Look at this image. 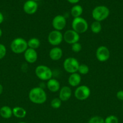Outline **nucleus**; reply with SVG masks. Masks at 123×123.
Wrapping results in <instances>:
<instances>
[{"label": "nucleus", "mask_w": 123, "mask_h": 123, "mask_svg": "<svg viewBox=\"0 0 123 123\" xmlns=\"http://www.w3.org/2000/svg\"><path fill=\"white\" fill-rule=\"evenodd\" d=\"M88 123H105L104 119L100 116H94L89 119Z\"/></svg>", "instance_id": "obj_26"}, {"label": "nucleus", "mask_w": 123, "mask_h": 123, "mask_svg": "<svg viewBox=\"0 0 123 123\" xmlns=\"http://www.w3.org/2000/svg\"><path fill=\"white\" fill-rule=\"evenodd\" d=\"M110 14L108 7L105 6H98L95 7L92 12V16L95 21L101 22L106 20Z\"/></svg>", "instance_id": "obj_3"}, {"label": "nucleus", "mask_w": 123, "mask_h": 123, "mask_svg": "<svg viewBox=\"0 0 123 123\" xmlns=\"http://www.w3.org/2000/svg\"><path fill=\"white\" fill-rule=\"evenodd\" d=\"M24 58L25 61L30 64H33L37 61L38 55L36 50L28 48L24 53Z\"/></svg>", "instance_id": "obj_13"}, {"label": "nucleus", "mask_w": 123, "mask_h": 123, "mask_svg": "<svg viewBox=\"0 0 123 123\" xmlns=\"http://www.w3.org/2000/svg\"><path fill=\"white\" fill-rule=\"evenodd\" d=\"M89 72V67H88V65L84 64H80L79 67H78V73L80 74H83V75H85L87 74Z\"/></svg>", "instance_id": "obj_23"}, {"label": "nucleus", "mask_w": 123, "mask_h": 123, "mask_svg": "<svg viewBox=\"0 0 123 123\" xmlns=\"http://www.w3.org/2000/svg\"><path fill=\"white\" fill-rule=\"evenodd\" d=\"M71 4H77L80 1V0H67Z\"/></svg>", "instance_id": "obj_31"}, {"label": "nucleus", "mask_w": 123, "mask_h": 123, "mask_svg": "<svg viewBox=\"0 0 123 123\" xmlns=\"http://www.w3.org/2000/svg\"><path fill=\"white\" fill-rule=\"evenodd\" d=\"M63 40L66 43L72 45L75 43H77L80 40V34L74 30H68L63 34Z\"/></svg>", "instance_id": "obj_10"}, {"label": "nucleus", "mask_w": 123, "mask_h": 123, "mask_svg": "<svg viewBox=\"0 0 123 123\" xmlns=\"http://www.w3.org/2000/svg\"><path fill=\"white\" fill-rule=\"evenodd\" d=\"M27 41L22 37H17L13 39L10 43V49L14 54H24L28 49Z\"/></svg>", "instance_id": "obj_2"}, {"label": "nucleus", "mask_w": 123, "mask_h": 123, "mask_svg": "<svg viewBox=\"0 0 123 123\" xmlns=\"http://www.w3.org/2000/svg\"><path fill=\"white\" fill-rule=\"evenodd\" d=\"M72 96V90L68 86H63L59 90V97L62 102L69 100Z\"/></svg>", "instance_id": "obj_14"}, {"label": "nucleus", "mask_w": 123, "mask_h": 123, "mask_svg": "<svg viewBox=\"0 0 123 123\" xmlns=\"http://www.w3.org/2000/svg\"><path fill=\"white\" fill-rule=\"evenodd\" d=\"M90 30L94 34H99L102 30V25L101 22L98 21H94L90 25Z\"/></svg>", "instance_id": "obj_22"}, {"label": "nucleus", "mask_w": 123, "mask_h": 123, "mask_svg": "<svg viewBox=\"0 0 123 123\" xmlns=\"http://www.w3.org/2000/svg\"><path fill=\"white\" fill-rule=\"evenodd\" d=\"M13 115L18 118H24L27 115V111L24 108L19 106H16L12 109Z\"/></svg>", "instance_id": "obj_19"}, {"label": "nucleus", "mask_w": 123, "mask_h": 123, "mask_svg": "<svg viewBox=\"0 0 123 123\" xmlns=\"http://www.w3.org/2000/svg\"><path fill=\"white\" fill-rule=\"evenodd\" d=\"M82 46L79 42L75 43L71 45V50L75 53H78L82 50Z\"/></svg>", "instance_id": "obj_27"}, {"label": "nucleus", "mask_w": 123, "mask_h": 123, "mask_svg": "<svg viewBox=\"0 0 123 123\" xmlns=\"http://www.w3.org/2000/svg\"><path fill=\"white\" fill-rule=\"evenodd\" d=\"M26 123V122H23V121H22V122H19V123Z\"/></svg>", "instance_id": "obj_35"}, {"label": "nucleus", "mask_w": 123, "mask_h": 123, "mask_svg": "<svg viewBox=\"0 0 123 123\" xmlns=\"http://www.w3.org/2000/svg\"><path fill=\"white\" fill-rule=\"evenodd\" d=\"M122 108H123V105H122Z\"/></svg>", "instance_id": "obj_36"}, {"label": "nucleus", "mask_w": 123, "mask_h": 123, "mask_svg": "<svg viewBox=\"0 0 123 123\" xmlns=\"http://www.w3.org/2000/svg\"><path fill=\"white\" fill-rule=\"evenodd\" d=\"M3 90H4V88L3 86L0 84V95L2 94V92H3Z\"/></svg>", "instance_id": "obj_32"}, {"label": "nucleus", "mask_w": 123, "mask_h": 123, "mask_svg": "<svg viewBox=\"0 0 123 123\" xmlns=\"http://www.w3.org/2000/svg\"><path fill=\"white\" fill-rule=\"evenodd\" d=\"M6 53H7L6 47L3 44L0 43V60H2L5 57Z\"/></svg>", "instance_id": "obj_28"}, {"label": "nucleus", "mask_w": 123, "mask_h": 123, "mask_svg": "<svg viewBox=\"0 0 123 123\" xmlns=\"http://www.w3.org/2000/svg\"><path fill=\"white\" fill-rule=\"evenodd\" d=\"M63 56V50L60 48L55 46L51 49L49 52V56L53 61H58L60 60Z\"/></svg>", "instance_id": "obj_15"}, {"label": "nucleus", "mask_w": 123, "mask_h": 123, "mask_svg": "<svg viewBox=\"0 0 123 123\" xmlns=\"http://www.w3.org/2000/svg\"><path fill=\"white\" fill-rule=\"evenodd\" d=\"M0 115L4 119H9L13 115V111L8 106H3L0 108Z\"/></svg>", "instance_id": "obj_18"}, {"label": "nucleus", "mask_w": 123, "mask_h": 123, "mask_svg": "<svg viewBox=\"0 0 123 123\" xmlns=\"http://www.w3.org/2000/svg\"><path fill=\"white\" fill-rule=\"evenodd\" d=\"M91 91L89 86L86 85H79L74 91V96L77 100L81 101L88 99L90 96Z\"/></svg>", "instance_id": "obj_7"}, {"label": "nucleus", "mask_w": 123, "mask_h": 123, "mask_svg": "<svg viewBox=\"0 0 123 123\" xmlns=\"http://www.w3.org/2000/svg\"><path fill=\"white\" fill-rule=\"evenodd\" d=\"M52 26L54 30L62 31L66 26V19L63 15H57L53 18L52 20Z\"/></svg>", "instance_id": "obj_11"}, {"label": "nucleus", "mask_w": 123, "mask_h": 123, "mask_svg": "<svg viewBox=\"0 0 123 123\" xmlns=\"http://www.w3.org/2000/svg\"><path fill=\"white\" fill-rule=\"evenodd\" d=\"M33 1H36V2H37V1H41V0H33Z\"/></svg>", "instance_id": "obj_34"}, {"label": "nucleus", "mask_w": 123, "mask_h": 123, "mask_svg": "<svg viewBox=\"0 0 123 123\" xmlns=\"http://www.w3.org/2000/svg\"><path fill=\"white\" fill-rule=\"evenodd\" d=\"M27 44L28 48L36 50L39 48L40 45H41V42L36 37H32L27 41Z\"/></svg>", "instance_id": "obj_21"}, {"label": "nucleus", "mask_w": 123, "mask_h": 123, "mask_svg": "<svg viewBox=\"0 0 123 123\" xmlns=\"http://www.w3.org/2000/svg\"><path fill=\"white\" fill-rule=\"evenodd\" d=\"M82 82V77L78 73H72L70 74L68 78V83L70 86L72 87H77L80 85Z\"/></svg>", "instance_id": "obj_16"}, {"label": "nucleus", "mask_w": 123, "mask_h": 123, "mask_svg": "<svg viewBox=\"0 0 123 123\" xmlns=\"http://www.w3.org/2000/svg\"><path fill=\"white\" fill-rule=\"evenodd\" d=\"M38 9V4L37 2L33 0H28L24 3L23 6V10L26 14H33L37 12Z\"/></svg>", "instance_id": "obj_12"}, {"label": "nucleus", "mask_w": 123, "mask_h": 123, "mask_svg": "<svg viewBox=\"0 0 123 123\" xmlns=\"http://www.w3.org/2000/svg\"><path fill=\"white\" fill-rule=\"evenodd\" d=\"M4 19V18L3 14H2V13L0 12V25L3 22Z\"/></svg>", "instance_id": "obj_30"}, {"label": "nucleus", "mask_w": 123, "mask_h": 123, "mask_svg": "<svg viewBox=\"0 0 123 123\" xmlns=\"http://www.w3.org/2000/svg\"><path fill=\"white\" fill-rule=\"evenodd\" d=\"M62 101L59 98H54L51 101L50 105L54 109H59L61 107Z\"/></svg>", "instance_id": "obj_24"}, {"label": "nucleus", "mask_w": 123, "mask_h": 123, "mask_svg": "<svg viewBox=\"0 0 123 123\" xmlns=\"http://www.w3.org/2000/svg\"><path fill=\"white\" fill-rule=\"evenodd\" d=\"M2 30H1V28H0V37L2 36Z\"/></svg>", "instance_id": "obj_33"}, {"label": "nucleus", "mask_w": 123, "mask_h": 123, "mask_svg": "<svg viewBox=\"0 0 123 123\" xmlns=\"http://www.w3.org/2000/svg\"><path fill=\"white\" fill-rule=\"evenodd\" d=\"M104 122L105 123H118L119 120L115 115H110L107 116L104 119Z\"/></svg>", "instance_id": "obj_25"}, {"label": "nucleus", "mask_w": 123, "mask_h": 123, "mask_svg": "<svg viewBox=\"0 0 123 123\" xmlns=\"http://www.w3.org/2000/svg\"><path fill=\"white\" fill-rule=\"evenodd\" d=\"M83 12V7L80 5L76 4L72 7L71 10V14L74 18L81 17Z\"/></svg>", "instance_id": "obj_20"}, {"label": "nucleus", "mask_w": 123, "mask_h": 123, "mask_svg": "<svg viewBox=\"0 0 123 123\" xmlns=\"http://www.w3.org/2000/svg\"><path fill=\"white\" fill-rule=\"evenodd\" d=\"M35 74L41 80L48 81L53 77L51 69L45 65H39L35 68Z\"/></svg>", "instance_id": "obj_4"}, {"label": "nucleus", "mask_w": 123, "mask_h": 123, "mask_svg": "<svg viewBox=\"0 0 123 123\" xmlns=\"http://www.w3.org/2000/svg\"><path fill=\"white\" fill-rule=\"evenodd\" d=\"M80 63L78 60L74 57H68L64 60L63 66L67 73L72 74L78 72Z\"/></svg>", "instance_id": "obj_6"}, {"label": "nucleus", "mask_w": 123, "mask_h": 123, "mask_svg": "<svg viewBox=\"0 0 123 123\" xmlns=\"http://www.w3.org/2000/svg\"><path fill=\"white\" fill-rule=\"evenodd\" d=\"M47 86L48 90L52 92H57L60 89V82L54 78H51L47 81Z\"/></svg>", "instance_id": "obj_17"}, {"label": "nucleus", "mask_w": 123, "mask_h": 123, "mask_svg": "<svg viewBox=\"0 0 123 123\" xmlns=\"http://www.w3.org/2000/svg\"><path fill=\"white\" fill-rule=\"evenodd\" d=\"M72 28L80 34L84 33L88 31L89 25L86 19L82 17H78L74 18L72 22Z\"/></svg>", "instance_id": "obj_5"}, {"label": "nucleus", "mask_w": 123, "mask_h": 123, "mask_svg": "<svg viewBox=\"0 0 123 123\" xmlns=\"http://www.w3.org/2000/svg\"><path fill=\"white\" fill-rule=\"evenodd\" d=\"M95 55L98 61L104 62L107 61L110 58V52L107 47L105 46H100L96 49Z\"/></svg>", "instance_id": "obj_9"}, {"label": "nucleus", "mask_w": 123, "mask_h": 123, "mask_svg": "<svg viewBox=\"0 0 123 123\" xmlns=\"http://www.w3.org/2000/svg\"><path fill=\"white\" fill-rule=\"evenodd\" d=\"M63 40V34L60 31L53 30L49 33L48 36V42L53 46H57L61 44Z\"/></svg>", "instance_id": "obj_8"}, {"label": "nucleus", "mask_w": 123, "mask_h": 123, "mask_svg": "<svg viewBox=\"0 0 123 123\" xmlns=\"http://www.w3.org/2000/svg\"><path fill=\"white\" fill-rule=\"evenodd\" d=\"M28 98L33 103L41 105L47 101V95L42 88L37 86L30 90L28 93Z\"/></svg>", "instance_id": "obj_1"}, {"label": "nucleus", "mask_w": 123, "mask_h": 123, "mask_svg": "<svg viewBox=\"0 0 123 123\" xmlns=\"http://www.w3.org/2000/svg\"><path fill=\"white\" fill-rule=\"evenodd\" d=\"M116 97L119 100L123 102V90H119L116 92Z\"/></svg>", "instance_id": "obj_29"}]
</instances>
